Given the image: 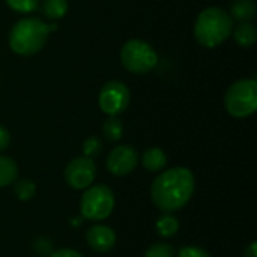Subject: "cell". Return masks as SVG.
Listing matches in <instances>:
<instances>
[{
	"mask_svg": "<svg viewBox=\"0 0 257 257\" xmlns=\"http://www.w3.org/2000/svg\"><path fill=\"white\" fill-rule=\"evenodd\" d=\"M229 14L239 23L251 21L256 17V3L254 0H235Z\"/></svg>",
	"mask_w": 257,
	"mask_h": 257,
	"instance_id": "cell-13",
	"label": "cell"
},
{
	"mask_svg": "<svg viewBox=\"0 0 257 257\" xmlns=\"http://www.w3.org/2000/svg\"><path fill=\"white\" fill-rule=\"evenodd\" d=\"M36 193V185L30 179H18L14 182V194L21 202H29Z\"/></svg>",
	"mask_w": 257,
	"mask_h": 257,
	"instance_id": "cell-18",
	"label": "cell"
},
{
	"mask_svg": "<svg viewBox=\"0 0 257 257\" xmlns=\"http://www.w3.org/2000/svg\"><path fill=\"white\" fill-rule=\"evenodd\" d=\"M245 257H257V242H251L247 250H245Z\"/></svg>",
	"mask_w": 257,
	"mask_h": 257,
	"instance_id": "cell-25",
	"label": "cell"
},
{
	"mask_svg": "<svg viewBox=\"0 0 257 257\" xmlns=\"http://www.w3.org/2000/svg\"><path fill=\"white\" fill-rule=\"evenodd\" d=\"M155 227H157V233L160 236H163V238H172L179 230V221L172 214H164L163 217H160L157 220Z\"/></svg>",
	"mask_w": 257,
	"mask_h": 257,
	"instance_id": "cell-16",
	"label": "cell"
},
{
	"mask_svg": "<svg viewBox=\"0 0 257 257\" xmlns=\"http://www.w3.org/2000/svg\"><path fill=\"white\" fill-rule=\"evenodd\" d=\"M233 30V18L227 11L218 6L203 9L194 23V38L206 48H215L229 39Z\"/></svg>",
	"mask_w": 257,
	"mask_h": 257,
	"instance_id": "cell-3",
	"label": "cell"
},
{
	"mask_svg": "<svg viewBox=\"0 0 257 257\" xmlns=\"http://www.w3.org/2000/svg\"><path fill=\"white\" fill-rule=\"evenodd\" d=\"M122 66L136 75L149 74L158 63L155 48L143 39H130L120 48Z\"/></svg>",
	"mask_w": 257,
	"mask_h": 257,
	"instance_id": "cell-5",
	"label": "cell"
},
{
	"mask_svg": "<svg viewBox=\"0 0 257 257\" xmlns=\"http://www.w3.org/2000/svg\"><path fill=\"white\" fill-rule=\"evenodd\" d=\"M9 143H11V134L5 126L0 125V152L5 151L9 146Z\"/></svg>",
	"mask_w": 257,
	"mask_h": 257,
	"instance_id": "cell-23",
	"label": "cell"
},
{
	"mask_svg": "<svg viewBox=\"0 0 257 257\" xmlns=\"http://www.w3.org/2000/svg\"><path fill=\"white\" fill-rule=\"evenodd\" d=\"M194 188L193 172L187 167H173L155 178L151 187V197L161 212L173 214L191 200Z\"/></svg>",
	"mask_w": 257,
	"mask_h": 257,
	"instance_id": "cell-1",
	"label": "cell"
},
{
	"mask_svg": "<svg viewBox=\"0 0 257 257\" xmlns=\"http://www.w3.org/2000/svg\"><path fill=\"white\" fill-rule=\"evenodd\" d=\"M18 166L17 163L6 155H0V188L8 187L17 181Z\"/></svg>",
	"mask_w": 257,
	"mask_h": 257,
	"instance_id": "cell-14",
	"label": "cell"
},
{
	"mask_svg": "<svg viewBox=\"0 0 257 257\" xmlns=\"http://www.w3.org/2000/svg\"><path fill=\"white\" fill-rule=\"evenodd\" d=\"M114 209V193L108 185H90L84 190L80 202V212L89 221H102Z\"/></svg>",
	"mask_w": 257,
	"mask_h": 257,
	"instance_id": "cell-6",
	"label": "cell"
},
{
	"mask_svg": "<svg viewBox=\"0 0 257 257\" xmlns=\"http://www.w3.org/2000/svg\"><path fill=\"white\" fill-rule=\"evenodd\" d=\"M178 257H211V254L196 245H188V247H182L178 253Z\"/></svg>",
	"mask_w": 257,
	"mask_h": 257,
	"instance_id": "cell-22",
	"label": "cell"
},
{
	"mask_svg": "<svg viewBox=\"0 0 257 257\" xmlns=\"http://www.w3.org/2000/svg\"><path fill=\"white\" fill-rule=\"evenodd\" d=\"M232 33H233V38H235L236 44L244 47V48H250V47H253L256 44L257 29L251 21L239 23L235 27V30H232Z\"/></svg>",
	"mask_w": 257,
	"mask_h": 257,
	"instance_id": "cell-11",
	"label": "cell"
},
{
	"mask_svg": "<svg viewBox=\"0 0 257 257\" xmlns=\"http://www.w3.org/2000/svg\"><path fill=\"white\" fill-rule=\"evenodd\" d=\"M101 151H102V143H101V139L99 137L92 136V137H87L83 142V155L84 157L93 158V157L99 155Z\"/></svg>",
	"mask_w": 257,
	"mask_h": 257,
	"instance_id": "cell-20",
	"label": "cell"
},
{
	"mask_svg": "<svg viewBox=\"0 0 257 257\" xmlns=\"http://www.w3.org/2000/svg\"><path fill=\"white\" fill-rule=\"evenodd\" d=\"M50 257H83L78 251L75 250H71V248H60V250H56L53 251Z\"/></svg>",
	"mask_w": 257,
	"mask_h": 257,
	"instance_id": "cell-24",
	"label": "cell"
},
{
	"mask_svg": "<svg viewBox=\"0 0 257 257\" xmlns=\"http://www.w3.org/2000/svg\"><path fill=\"white\" fill-rule=\"evenodd\" d=\"M142 164L149 172H160L167 164V155L160 148H149L142 157Z\"/></svg>",
	"mask_w": 257,
	"mask_h": 257,
	"instance_id": "cell-12",
	"label": "cell"
},
{
	"mask_svg": "<svg viewBox=\"0 0 257 257\" xmlns=\"http://www.w3.org/2000/svg\"><path fill=\"white\" fill-rule=\"evenodd\" d=\"M42 12L50 20H59L68 12V0H42Z\"/></svg>",
	"mask_w": 257,
	"mask_h": 257,
	"instance_id": "cell-15",
	"label": "cell"
},
{
	"mask_svg": "<svg viewBox=\"0 0 257 257\" xmlns=\"http://www.w3.org/2000/svg\"><path fill=\"white\" fill-rule=\"evenodd\" d=\"M102 136L108 142H119L123 136V123L117 116H110L102 123Z\"/></svg>",
	"mask_w": 257,
	"mask_h": 257,
	"instance_id": "cell-17",
	"label": "cell"
},
{
	"mask_svg": "<svg viewBox=\"0 0 257 257\" xmlns=\"http://www.w3.org/2000/svg\"><path fill=\"white\" fill-rule=\"evenodd\" d=\"M139 164V152L131 145L116 146L107 157V170L114 176H126L136 170Z\"/></svg>",
	"mask_w": 257,
	"mask_h": 257,
	"instance_id": "cell-9",
	"label": "cell"
},
{
	"mask_svg": "<svg viewBox=\"0 0 257 257\" xmlns=\"http://www.w3.org/2000/svg\"><path fill=\"white\" fill-rule=\"evenodd\" d=\"M5 2L17 14H32L41 5V0H5Z\"/></svg>",
	"mask_w": 257,
	"mask_h": 257,
	"instance_id": "cell-19",
	"label": "cell"
},
{
	"mask_svg": "<svg viewBox=\"0 0 257 257\" xmlns=\"http://www.w3.org/2000/svg\"><path fill=\"white\" fill-rule=\"evenodd\" d=\"M224 107L232 117L244 119L257 110V81L242 78L235 81L224 95Z\"/></svg>",
	"mask_w": 257,
	"mask_h": 257,
	"instance_id": "cell-4",
	"label": "cell"
},
{
	"mask_svg": "<svg viewBox=\"0 0 257 257\" xmlns=\"http://www.w3.org/2000/svg\"><path fill=\"white\" fill-rule=\"evenodd\" d=\"M96 175V166L89 157H75L65 167V181L72 190H86L89 188Z\"/></svg>",
	"mask_w": 257,
	"mask_h": 257,
	"instance_id": "cell-8",
	"label": "cell"
},
{
	"mask_svg": "<svg viewBox=\"0 0 257 257\" xmlns=\"http://www.w3.org/2000/svg\"><path fill=\"white\" fill-rule=\"evenodd\" d=\"M130 99L131 93L128 86L119 80H110L99 90L98 105L102 113L108 116H117L128 108Z\"/></svg>",
	"mask_w": 257,
	"mask_h": 257,
	"instance_id": "cell-7",
	"label": "cell"
},
{
	"mask_svg": "<svg viewBox=\"0 0 257 257\" xmlns=\"http://www.w3.org/2000/svg\"><path fill=\"white\" fill-rule=\"evenodd\" d=\"M87 244L92 250L98 253H107L111 251L116 245V233L111 227L104 224H95L92 226L86 233Z\"/></svg>",
	"mask_w": 257,
	"mask_h": 257,
	"instance_id": "cell-10",
	"label": "cell"
},
{
	"mask_svg": "<svg viewBox=\"0 0 257 257\" xmlns=\"http://www.w3.org/2000/svg\"><path fill=\"white\" fill-rule=\"evenodd\" d=\"M145 257H175V248L170 244H154L145 253Z\"/></svg>",
	"mask_w": 257,
	"mask_h": 257,
	"instance_id": "cell-21",
	"label": "cell"
},
{
	"mask_svg": "<svg viewBox=\"0 0 257 257\" xmlns=\"http://www.w3.org/2000/svg\"><path fill=\"white\" fill-rule=\"evenodd\" d=\"M56 29V24H47L38 17L21 18L9 30V47L18 56H33L44 48L50 32Z\"/></svg>",
	"mask_w": 257,
	"mask_h": 257,
	"instance_id": "cell-2",
	"label": "cell"
}]
</instances>
